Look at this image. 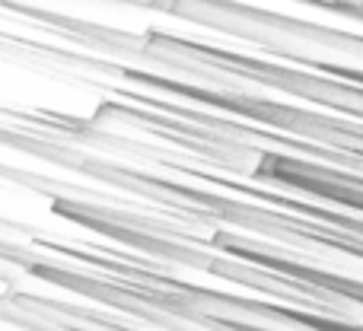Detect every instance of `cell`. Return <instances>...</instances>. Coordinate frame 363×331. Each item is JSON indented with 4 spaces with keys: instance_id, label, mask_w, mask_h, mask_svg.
Instances as JSON below:
<instances>
[]
</instances>
